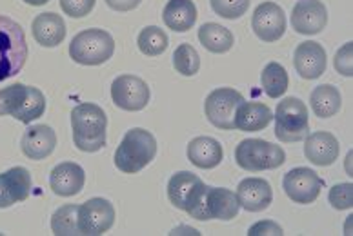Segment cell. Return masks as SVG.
I'll list each match as a JSON object with an SVG mask.
<instances>
[{
	"label": "cell",
	"instance_id": "6da1fadb",
	"mask_svg": "<svg viewBox=\"0 0 353 236\" xmlns=\"http://www.w3.org/2000/svg\"><path fill=\"white\" fill-rule=\"evenodd\" d=\"M73 142L79 151L97 153L106 146L108 116L101 106L84 102L71 111Z\"/></svg>",
	"mask_w": 353,
	"mask_h": 236
},
{
	"label": "cell",
	"instance_id": "7a4b0ae2",
	"mask_svg": "<svg viewBox=\"0 0 353 236\" xmlns=\"http://www.w3.org/2000/svg\"><path fill=\"white\" fill-rule=\"evenodd\" d=\"M241 204L237 195L226 187H210L202 184L184 211L195 220H233L239 215Z\"/></svg>",
	"mask_w": 353,
	"mask_h": 236
},
{
	"label": "cell",
	"instance_id": "3957f363",
	"mask_svg": "<svg viewBox=\"0 0 353 236\" xmlns=\"http://www.w3.org/2000/svg\"><path fill=\"white\" fill-rule=\"evenodd\" d=\"M157 156V140L150 131L133 127L115 151V166L126 175H135L150 166Z\"/></svg>",
	"mask_w": 353,
	"mask_h": 236
},
{
	"label": "cell",
	"instance_id": "277c9868",
	"mask_svg": "<svg viewBox=\"0 0 353 236\" xmlns=\"http://www.w3.org/2000/svg\"><path fill=\"white\" fill-rule=\"evenodd\" d=\"M28 58V42L22 25L0 15V82L21 73Z\"/></svg>",
	"mask_w": 353,
	"mask_h": 236
},
{
	"label": "cell",
	"instance_id": "5b68a950",
	"mask_svg": "<svg viewBox=\"0 0 353 236\" xmlns=\"http://www.w3.org/2000/svg\"><path fill=\"white\" fill-rule=\"evenodd\" d=\"M115 53V41L104 30L93 28L84 30L73 36L70 44V56L82 65H101Z\"/></svg>",
	"mask_w": 353,
	"mask_h": 236
},
{
	"label": "cell",
	"instance_id": "8992f818",
	"mask_svg": "<svg viewBox=\"0 0 353 236\" xmlns=\"http://www.w3.org/2000/svg\"><path fill=\"white\" fill-rule=\"evenodd\" d=\"M235 162L244 171L261 173L268 169H277L286 162V153L281 146L261 138L243 140L235 149Z\"/></svg>",
	"mask_w": 353,
	"mask_h": 236
},
{
	"label": "cell",
	"instance_id": "52a82bcc",
	"mask_svg": "<svg viewBox=\"0 0 353 236\" xmlns=\"http://www.w3.org/2000/svg\"><path fill=\"white\" fill-rule=\"evenodd\" d=\"M308 107L301 98L288 96L277 104L275 136L284 144L301 142L308 135Z\"/></svg>",
	"mask_w": 353,
	"mask_h": 236
},
{
	"label": "cell",
	"instance_id": "ba28073f",
	"mask_svg": "<svg viewBox=\"0 0 353 236\" xmlns=\"http://www.w3.org/2000/svg\"><path fill=\"white\" fill-rule=\"evenodd\" d=\"M243 102L244 96L233 87H219L212 91L204 102L208 120L219 129H235V113Z\"/></svg>",
	"mask_w": 353,
	"mask_h": 236
},
{
	"label": "cell",
	"instance_id": "9c48e42d",
	"mask_svg": "<svg viewBox=\"0 0 353 236\" xmlns=\"http://www.w3.org/2000/svg\"><path fill=\"white\" fill-rule=\"evenodd\" d=\"M115 224V207L106 198H90L79 206V231L86 236H101Z\"/></svg>",
	"mask_w": 353,
	"mask_h": 236
},
{
	"label": "cell",
	"instance_id": "30bf717a",
	"mask_svg": "<svg viewBox=\"0 0 353 236\" xmlns=\"http://www.w3.org/2000/svg\"><path fill=\"white\" fill-rule=\"evenodd\" d=\"M283 187L286 196L295 204H313L323 191V178L308 167H295L284 175Z\"/></svg>",
	"mask_w": 353,
	"mask_h": 236
},
{
	"label": "cell",
	"instance_id": "8fae6325",
	"mask_svg": "<svg viewBox=\"0 0 353 236\" xmlns=\"http://www.w3.org/2000/svg\"><path fill=\"white\" fill-rule=\"evenodd\" d=\"M111 98L124 111H142L150 102V87L141 76L121 75L111 84Z\"/></svg>",
	"mask_w": 353,
	"mask_h": 236
},
{
	"label": "cell",
	"instance_id": "7c38bea8",
	"mask_svg": "<svg viewBox=\"0 0 353 236\" xmlns=\"http://www.w3.org/2000/svg\"><path fill=\"white\" fill-rule=\"evenodd\" d=\"M252 28L263 42H277L286 33V13L277 2H263L255 8Z\"/></svg>",
	"mask_w": 353,
	"mask_h": 236
},
{
	"label": "cell",
	"instance_id": "4fadbf2b",
	"mask_svg": "<svg viewBox=\"0 0 353 236\" xmlns=\"http://www.w3.org/2000/svg\"><path fill=\"white\" fill-rule=\"evenodd\" d=\"M328 24V11L321 0H299L292 10V28L299 35H317Z\"/></svg>",
	"mask_w": 353,
	"mask_h": 236
},
{
	"label": "cell",
	"instance_id": "5bb4252c",
	"mask_svg": "<svg viewBox=\"0 0 353 236\" xmlns=\"http://www.w3.org/2000/svg\"><path fill=\"white\" fill-rule=\"evenodd\" d=\"M31 193V175L26 167H11L0 173V209L28 200Z\"/></svg>",
	"mask_w": 353,
	"mask_h": 236
},
{
	"label": "cell",
	"instance_id": "9a60e30c",
	"mask_svg": "<svg viewBox=\"0 0 353 236\" xmlns=\"http://www.w3.org/2000/svg\"><path fill=\"white\" fill-rule=\"evenodd\" d=\"M237 200L241 207L250 213L266 211L273 202V189L264 178L250 176L244 178L237 187Z\"/></svg>",
	"mask_w": 353,
	"mask_h": 236
},
{
	"label": "cell",
	"instance_id": "2e32d148",
	"mask_svg": "<svg viewBox=\"0 0 353 236\" xmlns=\"http://www.w3.org/2000/svg\"><path fill=\"white\" fill-rule=\"evenodd\" d=\"M295 69L306 81H315L326 71V51L319 42L306 41L297 45L293 55Z\"/></svg>",
	"mask_w": 353,
	"mask_h": 236
},
{
	"label": "cell",
	"instance_id": "e0dca14e",
	"mask_svg": "<svg viewBox=\"0 0 353 236\" xmlns=\"http://www.w3.org/2000/svg\"><path fill=\"white\" fill-rule=\"evenodd\" d=\"M86 173L75 162H62L53 167L50 175V186L59 196H75L84 189Z\"/></svg>",
	"mask_w": 353,
	"mask_h": 236
},
{
	"label": "cell",
	"instance_id": "ac0fdd59",
	"mask_svg": "<svg viewBox=\"0 0 353 236\" xmlns=\"http://www.w3.org/2000/svg\"><path fill=\"white\" fill-rule=\"evenodd\" d=\"M55 131L51 129L50 126H44V124L28 127L21 140L22 153L30 160H44V158H48L55 151Z\"/></svg>",
	"mask_w": 353,
	"mask_h": 236
},
{
	"label": "cell",
	"instance_id": "d6986e66",
	"mask_svg": "<svg viewBox=\"0 0 353 236\" xmlns=\"http://www.w3.org/2000/svg\"><path fill=\"white\" fill-rule=\"evenodd\" d=\"M304 155L315 166H332L339 156V140L328 131H317V133L306 135Z\"/></svg>",
	"mask_w": 353,
	"mask_h": 236
},
{
	"label": "cell",
	"instance_id": "ffe728a7",
	"mask_svg": "<svg viewBox=\"0 0 353 236\" xmlns=\"http://www.w3.org/2000/svg\"><path fill=\"white\" fill-rule=\"evenodd\" d=\"M35 41L44 47H57L66 39V24L64 19L57 13H41L31 24Z\"/></svg>",
	"mask_w": 353,
	"mask_h": 236
},
{
	"label": "cell",
	"instance_id": "44dd1931",
	"mask_svg": "<svg viewBox=\"0 0 353 236\" xmlns=\"http://www.w3.org/2000/svg\"><path fill=\"white\" fill-rule=\"evenodd\" d=\"M188 160L201 169H213L222 162L224 151L221 142L212 136H197L188 144Z\"/></svg>",
	"mask_w": 353,
	"mask_h": 236
},
{
	"label": "cell",
	"instance_id": "7402d4cb",
	"mask_svg": "<svg viewBox=\"0 0 353 236\" xmlns=\"http://www.w3.org/2000/svg\"><path fill=\"white\" fill-rule=\"evenodd\" d=\"M272 120L273 113L266 104L244 100L235 113V129L253 133V131H261L268 127Z\"/></svg>",
	"mask_w": 353,
	"mask_h": 236
},
{
	"label": "cell",
	"instance_id": "603a6c76",
	"mask_svg": "<svg viewBox=\"0 0 353 236\" xmlns=\"http://www.w3.org/2000/svg\"><path fill=\"white\" fill-rule=\"evenodd\" d=\"M162 21L170 30L186 33L197 22V8L193 0H170L162 11Z\"/></svg>",
	"mask_w": 353,
	"mask_h": 236
},
{
	"label": "cell",
	"instance_id": "cb8c5ba5",
	"mask_svg": "<svg viewBox=\"0 0 353 236\" xmlns=\"http://www.w3.org/2000/svg\"><path fill=\"white\" fill-rule=\"evenodd\" d=\"M202 184H204V182H202L197 175H193V173H175V175L170 178V182H168V198H170V202H172L176 209L184 211L190 198L195 195V191H197Z\"/></svg>",
	"mask_w": 353,
	"mask_h": 236
},
{
	"label": "cell",
	"instance_id": "d4e9b609",
	"mask_svg": "<svg viewBox=\"0 0 353 236\" xmlns=\"http://www.w3.org/2000/svg\"><path fill=\"white\" fill-rule=\"evenodd\" d=\"M310 104H312L313 113L319 118H332L341 111L343 98H341L337 87L332 86V84H323V86H317L312 91Z\"/></svg>",
	"mask_w": 353,
	"mask_h": 236
},
{
	"label": "cell",
	"instance_id": "484cf974",
	"mask_svg": "<svg viewBox=\"0 0 353 236\" xmlns=\"http://www.w3.org/2000/svg\"><path fill=\"white\" fill-rule=\"evenodd\" d=\"M199 41L208 51L221 55L233 47V33L224 25L208 22V24H202L199 30Z\"/></svg>",
	"mask_w": 353,
	"mask_h": 236
},
{
	"label": "cell",
	"instance_id": "4316f807",
	"mask_svg": "<svg viewBox=\"0 0 353 236\" xmlns=\"http://www.w3.org/2000/svg\"><path fill=\"white\" fill-rule=\"evenodd\" d=\"M46 111V98L44 93L37 87H26V93L22 96L21 104L13 113V118H17L22 124H30V122L37 120L44 115Z\"/></svg>",
	"mask_w": 353,
	"mask_h": 236
},
{
	"label": "cell",
	"instance_id": "83f0119b",
	"mask_svg": "<svg viewBox=\"0 0 353 236\" xmlns=\"http://www.w3.org/2000/svg\"><path fill=\"white\" fill-rule=\"evenodd\" d=\"M261 82H263L264 93L270 98H279L288 91L290 76H288V71L284 69V65H281L279 62H270L263 69Z\"/></svg>",
	"mask_w": 353,
	"mask_h": 236
},
{
	"label": "cell",
	"instance_id": "f1b7e54d",
	"mask_svg": "<svg viewBox=\"0 0 353 236\" xmlns=\"http://www.w3.org/2000/svg\"><path fill=\"white\" fill-rule=\"evenodd\" d=\"M51 231L55 236H75L79 231V206L68 204L59 207L51 216Z\"/></svg>",
	"mask_w": 353,
	"mask_h": 236
},
{
	"label": "cell",
	"instance_id": "f546056e",
	"mask_svg": "<svg viewBox=\"0 0 353 236\" xmlns=\"http://www.w3.org/2000/svg\"><path fill=\"white\" fill-rule=\"evenodd\" d=\"M137 44H139V50H141L142 55L159 56L168 50L170 41H168V35L161 30V28H157V25H148V28H144V30L139 33Z\"/></svg>",
	"mask_w": 353,
	"mask_h": 236
},
{
	"label": "cell",
	"instance_id": "4dcf8cb0",
	"mask_svg": "<svg viewBox=\"0 0 353 236\" xmlns=\"http://www.w3.org/2000/svg\"><path fill=\"white\" fill-rule=\"evenodd\" d=\"M173 67L182 76L197 75L201 69V56L197 50L190 44H181L173 53Z\"/></svg>",
	"mask_w": 353,
	"mask_h": 236
},
{
	"label": "cell",
	"instance_id": "1f68e13d",
	"mask_svg": "<svg viewBox=\"0 0 353 236\" xmlns=\"http://www.w3.org/2000/svg\"><path fill=\"white\" fill-rule=\"evenodd\" d=\"M210 2H212V10L219 17L228 19V21H237L246 15L252 0H210Z\"/></svg>",
	"mask_w": 353,
	"mask_h": 236
},
{
	"label": "cell",
	"instance_id": "d6a6232c",
	"mask_svg": "<svg viewBox=\"0 0 353 236\" xmlns=\"http://www.w3.org/2000/svg\"><path fill=\"white\" fill-rule=\"evenodd\" d=\"M26 87L28 86H24V84H13V86L0 89V116H11L15 113L22 96H24Z\"/></svg>",
	"mask_w": 353,
	"mask_h": 236
},
{
	"label": "cell",
	"instance_id": "836d02e7",
	"mask_svg": "<svg viewBox=\"0 0 353 236\" xmlns=\"http://www.w3.org/2000/svg\"><path fill=\"white\" fill-rule=\"evenodd\" d=\"M328 200L333 209L344 211V209H352L353 206V186L352 184H337L330 189Z\"/></svg>",
	"mask_w": 353,
	"mask_h": 236
},
{
	"label": "cell",
	"instance_id": "e575fe53",
	"mask_svg": "<svg viewBox=\"0 0 353 236\" xmlns=\"http://www.w3.org/2000/svg\"><path fill=\"white\" fill-rule=\"evenodd\" d=\"M61 8L71 19H82L93 11L95 0H61Z\"/></svg>",
	"mask_w": 353,
	"mask_h": 236
},
{
	"label": "cell",
	"instance_id": "d590c367",
	"mask_svg": "<svg viewBox=\"0 0 353 236\" xmlns=\"http://www.w3.org/2000/svg\"><path fill=\"white\" fill-rule=\"evenodd\" d=\"M352 56H353V42H346L341 50L335 53V71L341 73L343 76H352L353 75V65H352Z\"/></svg>",
	"mask_w": 353,
	"mask_h": 236
},
{
	"label": "cell",
	"instance_id": "8d00e7d4",
	"mask_svg": "<svg viewBox=\"0 0 353 236\" xmlns=\"http://www.w3.org/2000/svg\"><path fill=\"white\" fill-rule=\"evenodd\" d=\"M248 235L250 236H268V235L283 236L284 231H283V227L279 226L277 222L263 220V222H257V224H253V226L250 227Z\"/></svg>",
	"mask_w": 353,
	"mask_h": 236
},
{
	"label": "cell",
	"instance_id": "74e56055",
	"mask_svg": "<svg viewBox=\"0 0 353 236\" xmlns=\"http://www.w3.org/2000/svg\"><path fill=\"white\" fill-rule=\"evenodd\" d=\"M142 0H106V4L110 6L111 10L115 11H132L135 10V8H139V4H141Z\"/></svg>",
	"mask_w": 353,
	"mask_h": 236
},
{
	"label": "cell",
	"instance_id": "f35d334b",
	"mask_svg": "<svg viewBox=\"0 0 353 236\" xmlns=\"http://www.w3.org/2000/svg\"><path fill=\"white\" fill-rule=\"evenodd\" d=\"M24 2L30 6H44V4H48L50 0H24Z\"/></svg>",
	"mask_w": 353,
	"mask_h": 236
}]
</instances>
